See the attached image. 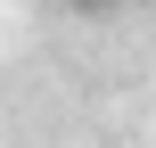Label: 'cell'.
I'll return each mask as SVG.
<instances>
[{"label":"cell","mask_w":156,"mask_h":148,"mask_svg":"<svg viewBox=\"0 0 156 148\" xmlns=\"http://www.w3.org/2000/svg\"><path fill=\"white\" fill-rule=\"evenodd\" d=\"M66 8H107V0H66Z\"/></svg>","instance_id":"cell-1"}]
</instances>
